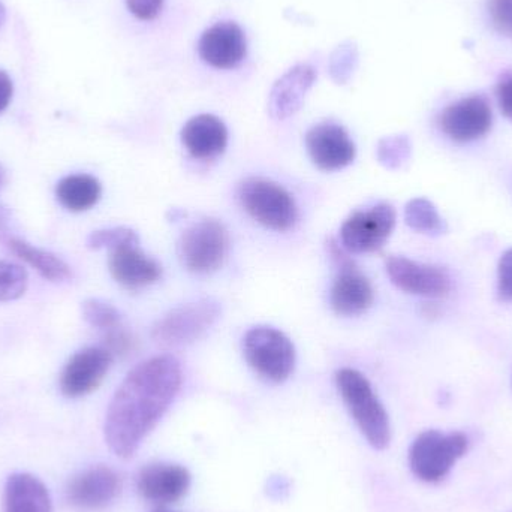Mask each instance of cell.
Returning <instances> with one entry per match:
<instances>
[{
    "mask_svg": "<svg viewBox=\"0 0 512 512\" xmlns=\"http://www.w3.org/2000/svg\"><path fill=\"white\" fill-rule=\"evenodd\" d=\"M6 18V9L5 6L2 5V2H0V27H2V24L5 23Z\"/></svg>",
    "mask_w": 512,
    "mask_h": 512,
    "instance_id": "e575fe53",
    "label": "cell"
},
{
    "mask_svg": "<svg viewBox=\"0 0 512 512\" xmlns=\"http://www.w3.org/2000/svg\"><path fill=\"white\" fill-rule=\"evenodd\" d=\"M102 186L90 174H71L56 186V198L63 209L72 213L87 212L101 200Z\"/></svg>",
    "mask_w": 512,
    "mask_h": 512,
    "instance_id": "7402d4cb",
    "label": "cell"
},
{
    "mask_svg": "<svg viewBox=\"0 0 512 512\" xmlns=\"http://www.w3.org/2000/svg\"><path fill=\"white\" fill-rule=\"evenodd\" d=\"M468 448L469 439L463 433L427 430L418 435L409 448V468L418 480L439 483L468 453Z\"/></svg>",
    "mask_w": 512,
    "mask_h": 512,
    "instance_id": "3957f363",
    "label": "cell"
},
{
    "mask_svg": "<svg viewBox=\"0 0 512 512\" xmlns=\"http://www.w3.org/2000/svg\"><path fill=\"white\" fill-rule=\"evenodd\" d=\"M81 310H83V318L86 319L87 324L99 328V330H113L122 325V313L113 304L101 300V298H89L84 301Z\"/></svg>",
    "mask_w": 512,
    "mask_h": 512,
    "instance_id": "cb8c5ba5",
    "label": "cell"
},
{
    "mask_svg": "<svg viewBox=\"0 0 512 512\" xmlns=\"http://www.w3.org/2000/svg\"><path fill=\"white\" fill-rule=\"evenodd\" d=\"M385 267L391 282L408 294L438 298L450 291V277L435 265L421 264L405 256H390Z\"/></svg>",
    "mask_w": 512,
    "mask_h": 512,
    "instance_id": "5bb4252c",
    "label": "cell"
},
{
    "mask_svg": "<svg viewBox=\"0 0 512 512\" xmlns=\"http://www.w3.org/2000/svg\"><path fill=\"white\" fill-rule=\"evenodd\" d=\"M129 243H140V239H138V234L134 230L125 227L93 231L87 237V248L92 249V251H99V249L113 251V249L120 248V246L129 245Z\"/></svg>",
    "mask_w": 512,
    "mask_h": 512,
    "instance_id": "484cf974",
    "label": "cell"
},
{
    "mask_svg": "<svg viewBox=\"0 0 512 512\" xmlns=\"http://www.w3.org/2000/svg\"><path fill=\"white\" fill-rule=\"evenodd\" d=\"M230 252V234L222 222L203 219L186 228L177 243V255L186 270L210 274L224 265Z\"/></svg>",
    "mask_w": 512,
    "mask_h": 512,
    "instance_id": "52a82bcc",
    "label": "cell"
},
{
    "mask_svg": "<svg viewBox=\"0 0 512 512\" xmlns=\"http://www.w3.org/2000/svg\"><path fill=\"white\" fill-rule=\"evenodd\" d=\"M122 493V478L108 466H93L75 475L66 487V502L74 510L99 512Z\"/></svg>",
    "mask_w": 512,
    "mask_h": 512,
    "instance_id": "30bf717a",
    "label": "cell"
},
{
    "mask_svg": "<svg viewBox=\"0 0 512 512\" xmlns=\"http://www.w3.org/2000/svg\"><path fill=\"white\" fill-rule=\"evenodd\" d=\"M355 56H352V50L351 48H348V50H345V48H339L337 50V53L333 56V63H331V72H333L334 78H336L337 81H345L346 78L351 75L352 68V62H354Z\"/></svg>",
    "mask_w": 512,
    "mask_h": 512,
    "instance_id": "4dcf8cb0",
    "label": "cell"
},
{
    "mask_svg": "<svg viewBox=\"0 0 512 512\" xmlns=\"http://www.w3.org/2000/svg\"><path fill=\"white\" fill-rule=\"evenodd\" d=\"M499 105H501L502 113L512 120V75L505 78L498 87Z\"/></svg>",
    "mask_w": 512,
    "mask_h": 512,
    "instance_id": "d6a6232c",
    "label": "cell"
},
{
    "mask_svg": "<svg viewBox=\"0 0 512 512\" xmlns=\"http://www.w3.org/2000/svg\"><path fill=\"white\" fill-rule=\"evenodd\" d=\"M12 95H14V84L11 77L0 69V113H3L11 104Z\"/></svg>",
    "mask_w": 512,
    "mask_h": 512,
    "instance_id": "836d02e7",
    "label": "cell"
},
{
    "mask_svg": "<svg viewBox=\"0 0 512 512\" xmlns=\"http://www.w3.org/2000/svg\"><path fill=\"white\" fill-rule=\"evenodd\" d=\"M183 372L173 355L135 366L114 393L105 417V441L120 459H131L155 429L182 387Z\"/></svg>",
    "mask_w": 512,
    "mask_h": 512,
    "instance_id": "6da1fadb",
    "label": "cell"
},
{
    "mask_svg": "<svg viewBox=\"0 0 512 512\" xmlns=\"http://www.w3.org/2000/svg\"><path fill=\"white\" fill-rule=\"evenodd\" d=\"M153 512H171V511H167V510H156V511H153Z\"/></svg>",
    "mask_w": 512,
    "mask_h": 512,
    "instance_id": "8d00e7d4",
    "label": "cell"
},
{
    "mask_svg": "<svg viewBox=\"0 0 512 512\" xmlns=\"http://www.w3.org/2000/svg\"><path fill=\"white\" fill-rule=\"evenodd\" d=\"M113 363L105 348L90 346L75 352L60 373L59 387L68 399H80L93 393L104 381Z\"/></svg>",
    "mask_w": 512,
    "mask_h": 512,
    "instance_id": "8fae6325",
    "label": "cell"
},
{
    "mask_svg": "<svg viewBox=\"0 0 512 512\" xmlns=\"http://www.w3.org/2000/svg\"><path fill=\"white\" fill-rule=\"evenodd\" d=\"M405 221L409 228L423 234H442L447 230L444 219L426 198H415L405 207Z\"/></svg>",
    "mask_w": 512,
    "mask_h": 512,
    "instance_id": "603a6c76",
    "label": "cell"
},
{
    "mask_svg": "<svg viewBox=\"0 0 512 512\" xmlns=\"http://www.w3.org/2000/svg\"><path fill=\"white\" fill-rule=\"evenodd\" d=\"M198 50L201 59L213 68H236L248 50L245 32L233 21H222L203 33Z\"/></svg>",
    "mask_w": 512,
    "mask_h": 512,
    "instance_id": "2e32d148",
    "label": "cell"
},
{
    "mask_svg": "<svg viewBox=\"0 0 512 512\" xmlns=\"http://www.w3.org/2000/svg\"><path fill=\"white\" fill-rule=\"evenodd\" d=\"M493 113L484 96H469L442 111L439 126L457 143H469L484 137L492 129Z\"/></svg>",
    "mask_w": 512,
    "mask_h": 512,
    "instance_id": "7c38bea8",
    "label": "cell"
},
{
    "mask_svg": "<svg viewBox=\"0 0 512 512\" xmlns=\"http://www.w3.org/2000/svg\"><path fill=\"white\" fill-rule=\"evenodd\" d=\"M306 147L313 164L322 171H339L354 162L357 149L343 126L325 122L306 134Z\"/></svg>",
    "mask_w": 512,
    "mask_h": 512,
    "instance_id": "4fadbf2b",
    "label": "cell"
},
{
    "mask_svg": "<svg viewBox=\"0 0 512 512\" xmlns=\"http://www.w3.org/2000/svg\"><path fill=\"white\" fill-rule=\"evenodd\" d=\"M5 512H51L47 487L32 474H12L6 480L3 495Z\"/></svg>",
    "mask_w": 512,
    "mask_h": 512,
    "instance_id": "44dd1931",
    "label": "cell"
},
{
    "mask_svg": "<svg viewBox=\"0 0 512 512\" xmlns=\"http://www.w3.org/2000/svg\"><path fill=\"white\" fill-rule=\"evenodd\" d=\"M182 143L192 158L200 161L218 158L228 146L227 126L213 114L192 117L183 126Z\"/></svg>",
    "mask_w": 512,
    "mask_h": 512,
    "instance_id": "ffe728a7",
    "label": "cell"
},
{
    "mask_svg": "<svg viewBox=\"0 0 512 512\" xmlns=\"http://www.w3.org/2000/svg\"><path fill=\"white\" fill-rule=\"evenodd\" d=\"M411 155V144L403 135H394L379 141L378 161L388 170L402 167Z\"/></svg>",
    "mask_w": 512,
    "mask_h": 512,
    "instance_id": "4316f807",
    "label": "cell"
},
{
    "mask_svg": "<svg viewBox=\"0 0 512 512\" xmlns=\"http://www.w3.org/2000/svg\"><path fill=\"white\" fill-rule=\"evenodd\" d=\"M3 183H5V170H3L2 165H0V188H2Z\"/></svg>",
    "mask_w": 512,
    "mask_h": 512,
    "instance_id": "d590c367",
    "label": "cell"
},
{
    "mask_svg": "<svg viewBox=\"0 0 512 512\" xmlns=\"http://www.w3.org/2000/svg\"><path fill=\"white\" fill-rule=\"evenodd\" d=\"M489 12L496 30L512 38V0H490Z\"/></svg>",
    "mask_w": 512,
    "mask_h": 512,
    "instance_id": "f1b7e54d",
    "label": "cell"
},
{
    "mask_svg": "<svg viewBox=\"0 0 512 512\" xmlns=\"http://www.w3.org/2000/svg\"><path fill=\"white\" fill-rule=\"evenodd\" d=\"M191 487L188 469L174 463H152L141 469L137 490L146 501L158 505L174 504L185 498Z\"/></svg>",
    "mask_w": 512,
    "mask_h": 512,
    "instance_id": "9a60e30c",
    "label": "cell"
},
{
    "mask_svg": "<svg viewBox=\"0 0 512 512\" xmlns=\"http://www.w3.org/2000/svg\"><path fill=\"white\" fill-rule=\"evenodd\" d=\"M29 285L27 271L14 262L0 261V301H14L23 297Z\"/></svg>",
    "mask_w": 512,
    "mask_h": 512,
    "instance_id": "d4e9b609",
    "label": "cell"
},
{
    "mask_svg": "<svg viewBox=\"0 0 512 512\" xmlns=\"http://www.w3.org/2000/svg\"><path fill=\"white\" fill-rule=\"evenodd\" d=\"M126 5L140 20H153L161 12L164 0H126Z\"/></svg>",
    "mask_w": 512,
    "mask_h": 512,
    "instance_id": "1f68e13d",
    "label": "cell"
},
{
    "mask_svg": "<svg viewBox=\"0 0 512 512\" xmlns=\"http://www.w3.org/2000/svg\"><path fill=\"white\" fill-rule=\"evenodd\" d=\"M336 385L370 447L385 450L391 442L390 418L366 376L354 369H340Z\"/></svg>",
    "mask_w": 512,
    "mask_h": 512,
    "instance_id": "7a4b0ae2",
    "label": "cell"
},
{
    "mask_svg": "<svg viewBox=\"0 0 512 512\" xmlns=\"http://www.w3.org/2000/svg\"><path fill=\"white\" fill-rule=\"evenodd\" d=\"M327 252L336 267V277L330 291L331 309L337 315L348 318L361 315L370 309L375 300L372 283L336 240H328Z\"/></svg>",
    "mask_w": 512,
    "mask_h": 512,
    "instance_id": "ba28073f",
    "label": "cell"
},
{
    "mask_svg": "<svg viewBox=\"0 0 512 512\" xmlns=\"http://www.w3.org/2000/svg\"><path fill=\"white\" fill-rule=\"evenodd\" d=\"M498 291L502 300L512 301V248L499 261Z\"/></svg>",
    "mask_w": 512,
    "mask_h": 512,
    "instance_id": "f546056e",
    "label": "cell"
},
{
    "mask_svg": "<svg viewBox=\"0 0 512 512\" xmlns=\"http://www.w3.org/2000/svg\"><path fill=\"white\" fill-rule=\"evenodd\" d=\"M108 268L111 277L129 291L147 288L162 276L161 264L144 254L140 243H129L110 251Z\"/></svg>",
    "mask_w": 512,
    "mask_h": 512,
    "instance_id": "e0dca14e",
    "label": "cell"
},
{
    "mask_svg": "<svg viewBox=\"0 0 512 512\" xmlns=\"http://www.w3.org/2000/svg\"><path fill=\"white\" fill-rule=\"evenodd\" d=\"M222 307L215 298H200L165 313L152 328V339L162 348L191 345L209 333L221 318Z\"/></svg>",
    "mask_w": 512,
    "mask_h": 512,
    "instance_id": "277c9868",
    "label": "cell"
},
{
    "mask_svg": "<svg viewBox=\"0 0 512 512\" xmlns=\"http://www.w3.org/2000/svg\"><path fill=\"white\" fill-rule=\"evenodd\" d=\"M111 355H128L135 348V339L129 331L120 325L113 330L105 331L104 346Z\"/></svg>",
    "mask_w": 512,
    "mask_h": 512,
    "instance_id": "83f0119b",
    "label": "cell"
},
{
    "mask_svg": "<svg viewBox=\"0 0 512 512\" xmlns=\"http://www.w3.org/2000/svg\"><path fill=\"white\" fill-rule=\"evenodd\" d=\"M237 195L246 213L268 230L285 233L297 222L294 198L283 186L271 180L249 177L240 183Z\"/></svg>",
    "mask_w": 512,
    "mask_h": 512,
    "instance_id": "5b68a950",
    "label": "cell"
},
{
    "mask_svg": "<svg viewBox=\"0 0 512 512\" xmlns=\"http://www.w3.org/2000/svg\"><path fill=\"white\" fill-rule=\"evenodd\" d=\"M0 246L9 254L17 256L18 259L35 268L44 279L50 282H66L72 277L71 267L62 258L53 252L36 248L32 243L14 236L9 231V212L5 207H0Z\"/></svg>",
    "mask_w": 512,
    "mask_h": 512,
    "instance_id": "ac0fdd59",
    "label": "cell"
},
{
    "mask_svg": "<svg viewBox=\"0 0 512 512\" xmlns=\"http://www.w3.org/2000/svg\"><path fill=\"white\" fill-rule=\"evenodd\" d=\"M243 355L262 379L274 384L286 381L294 372L295 348L277 328L259 325L243 336Z\"/></svg>",
    "mask_w": 512,
    "mask_h": 512,
    "instance_id": "8992f818",
    "label": "cell"
},
{
    "mask_svg": "<svg viewBox=\"0 0 512 512\" xmlns=\"http://www.w3.org/2000/svg\"><path fill=\"white\" fill-rule=\"evenodd\" d=\"M396 227V210L390 204H378L370 210L355 212L340 228V243L351 254H373L384 248Z\"/></svg>",
    "mask_w": 512,
    "mask_h": 512,
    "instance_id": "9c48e42d",
    "label": "cell"
},
{
    "mask_svg": "<svg viewBox=\"0 0 512 512\" xmlns=\"http://www.w3.org/2000/svg\"><path fill=\"white\" fill-rule=\"evenodd\" d=\"M316 80V71L310 65H297L283 74L271 89L268 99V111L276 120H285L294 116L301 105L310 87Z\"/></svg>",
    "mask_w": 512,
    "mask_h": 512,
    "instance_id": "d6986e66",
    "label": "cell"
}]
</instances>
